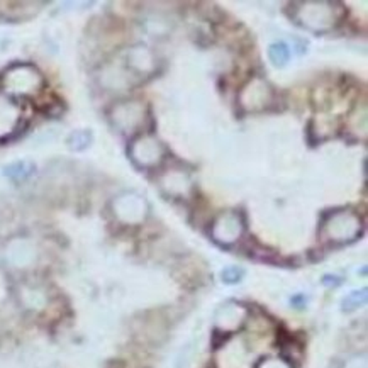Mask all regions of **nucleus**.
Wrapping results in <instances>:
<instances>
[{"mask_svg": "<svg viewBox=\"0 0 368 368\" xmlns=\"http://www.w3.org/2000/svg\"><path fill=\"white\" fill-rule=\"evenodd\" d=\"M343 14V6L336 2H295L292 4L290 17L300 28L312 33H327L338 24Z\"/></svg>", "mask_w": 368, "mask_h": 368, "instance_id": "obj_1", "label": "nucleus"}, {"mask_svg": "<svg viewBox=\"0 0 368 368\" xmlns=\"http://www.w3.org/2000/svg\"><path fill=\"white\" fill-rule=\"evenodd\" d=\"M362 231V217L354 211L341 209L325 216L319 234H321L322 241L332 243V245H345V243L354 241Z\"/></svg>", "mask_w": 368, "mask_h": 368, "instance_id": "obj_2", "label": "nucleus"}, {"mask_svg": "<svg viewBox=\"0 0 368 368\" xmlns=\"http://www.w3.org/2000/svg\"><path fill=\"white\" fill-rule=\"evenodd\" d=\"M130 157L136 167L143 170H153L165 162L167 149L153 135H140L132 140L130 146Z\"/></svg>", "mask_w": 368, "mask_h": 368, "instance_id": "obj_3", "label": "nucleus"}, {"mask_svg": "<svg viewBox=\"0 0 368 368\" xmlns=\"http://www.w3.org/2000/svg\"><path fill=\"white\" fill-rule=\"evenodd\" d=\"M275 92L267 80L255 77L243 87L239 94V105L246 112H260V110L268 109L273 104Z\"/></svg>", "mask_w": 368, "mask_h": 368, "instance_id": "obj_4", "label": "nucleus"}, {"mask_svg": "<svg viewBox=\"0 0 368 368\" xmlns=\"http://www.w3.org/2000/svg\"><path fill=\"white\" fill-rule=\"evenodd\" d=\"M243 233H245V219H243L241 212L236 211L221 212L211 228L214 241L223 246H231L234 243H238Z\"/></svg>", "mask_w": 368, "mask_h": 368, "instance_id": "obj_5", "label": "nucleus"}, {"mask_svg": "<svg viewBox=\"0 0 368 368\" xmlns=\"http://www.w3.org/2000/svg\"><path fill=\"white\" fill-rule=\"evenodd\" d=\"M114 211L119 219L126 224H136L146 219L148 216V204L143 197L136 194H126L114 202Z\"/></svg>", "mask_w": 368, "mask_h": 368, "instance_id": "obj_6", "label": "nucleus"}, {"mask_svg": "<svg viewBox=\"0 0 368 368\" xmlns=\"http://www.w3.org/2000/svg\"><path fill=\"white\" fill-rule=\"evenodd\" d=\"M114 126L122 131H136L144 121V109L141 102H122L112 112Z\"/></svg>", "mask_w": 368, "mask_h": 368, "instance_id": "obj_7", "label": "nucleus"}, {"mask_svg": "<svg viewBox=\"0 0 368 368\" xmlns=\"http://www.w3.org/2000/svg\"><path fill=\"white\" fill-rule=\"evenodd\" d=\"M246 319V309L236 303L221 305L216 312V327L224 332H233L241 327Z\"/></svg>", "mask_w": 368, "mask_h": 368, "instance_id": "obj_8", "label": "nucleus"}, {"mask_svg": "<svg viewBox=\"0 0 368 368\" xmlns=\"http://www.w3.org/2000/svg\"><path fill=\"white\" fill-rule=\"evenodd\" d=\"M6 77H9L6 80L9 82V85L16 88L14 92H17V94H28V92H31L29 88H36L41 83V75L34 68H31V66H26L24 68V78H14L11 75H6Z\"/></svg>", "mask_w": 368, "mask_h": 368, "instance_id": "obj_9", "label": "nucleus"}, {"mask_svg": "<svg viewBox=\"0 0 368 368\" xmlns=\"http://www.w3.org/2000/svg\"><path fill=\"white\" fill-rule=\"evenodd\" d=\"M34 170H36L34 163L28 162V159H21V162H14L4 168V175L12 182H24L34 174Z\"/></svg>", "mask_w": 368, "mask_h": 368, "instance_id": "obj_10", "label": "nucleus"}, {"mask_svg": "<svg viewBox=\"0 0 368 368\" xmlns=\"http://www.w3.org/2000/svg\"><path fill=\"white\" fill-rule=\"evenodd\" d=\"M268 58L275 66H285L290 60V50L285 43H273L268 48Z\"/></svg>", "mask_w": 368, "mask_h": 368, "instance_id": "obj_11", "label": "nucleus"}, {"mask_svg": "<svg viewBox=\"0 0 368 368\" xmlns=\"http://www.w3.org/2000/svg\"><path fill=\"white\" fill-rule=\"evenodd\" d=\"M92 143V132L88 130H78L73 131L68 137V146L73 152H83Z\"/></svg>", "mask_w": 368, "mask_h": 368, "instance_id": "obj_12", "label": "nucleus"}, {"mask_svg": "<svg viewBox=\"0 0 368 368\" xmlns=\"http://www.w3.org/2000/svg\"><path fill=\"white\" fill-rule=\"evenodd\" d=\"M365 303H367V289L353 290L349 292L343 300H341V307H343V310H347V312H352V310H357L360 309L362 305H365Z\"/></svg>", "mask_w": 368, "mask_h": 368, "instance_id": "obj_13", "label": "nucleus"}, {"mask_svg": "<svg viewBox=\"0 0 368 368\" xmlns=\"http://www.w3.org/2000/svg\"><path fill=\"white\" fill-rule=\"evenodd\" d=\"M245 277V270L239 267H228L221 272V278H223L224 283L228 285H234V283H239Z\"/></svg>", "mask_w": 368, "mask_h": 368, "instance_id": "obj_14", "label": "nucleus"}, {"mask_svg": "<svg viewBox=\"0 0 368 368\" xmlns=\"http://www.w3.org/2000/svg\"><path fill=\"white\" fill-rule=\"evenodd\" d=\"M256 368H292L289 362L282 360V358H267L256 365Z\"/></svg>", "mask_w": 368, "mask_h": 368, "instance_id": "obj_15", "label": "nucleus"}, {"mask_svg": "<svg viewBox=\"0 0 368 368\" xmlns=\"http://www.w3.org/2000/svg\"><path fill=\"white\" fill-rule=\"evenodd\" d=\"M292 304L294 305H297V307H304L305 305V303H307V300H305V297L304 295H295V297H292V300H290Z\"/></svg>", "mask_w": 368, "mask_h": 368, "instance_id": "obj_16", "label": "nucleus"}]
</instances>
